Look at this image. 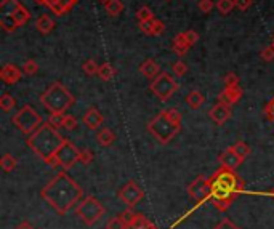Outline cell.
Wrapping results in <instances>:
<instances>
[{
    "instance_id": "cell-33",
    "label": "cell",
    "mask_w": 274,
    "mask_h": 229,
    "mask_svg": "<svg viewBox=\"0 0 274 229\" xmlns=\"http://www.w3.org/2000/svg\"><path fill=\"white\" fill-rule=\"evenodd\" d=\"M37 71H39V64L35 60H26L24 64H23V73L26 76H34V74H37Z\"/></svg>"
},
{
    "instance_id": "cell-6",
    "label": "cell",
    "mask_w": 274,
    "mask_h": 229,
    "mask_svg": "<svg viewBox=\"0 0 274 229\" xmlns=\"http://www.w3.org/2000/svg\"><path fill=\"white\" fill-rule=\"evenodd\" d=\"M11 122L21 133L32 135L42 125V116L32 106L26 104L11 117Z\"/></svg>"
},
{
    "instance_id": "cell-44",
    "label": "cell",
    "mask_w": 274,
    "mask_h": 229,
    "mask_svg": "<svg viewBox=\"0 0 274 229\" xmlns=\"http://www.w3.org/2000/svg\"><path fill=\"white\" fill-rule=\"evenodd\" d=\"M183 34H184V39L187 40V44H189L191 47H192L194 44H196L197 39H199V34H197L196 31H192V29H189V31H184Z\"/></svg>"
},
{
    "instance_id": "cell-34",
    "label": "cell",
    "mask_w": 274,
    "mask_h": 229,
    "mask_svg": "<svg viewBox=\"0 0 274 229\" xmlns=\"http://www.w3.org/2000/svg\"><path fill=\"white\" fill-rule=\"evenodd\" d=\"M84 73L87 76H98V71H99V64H96V61H93V60H89V61H85L84 63Z\"/></svg>"
},
{
    "instance_id": "cell-3",
    "label": "cell",
    "mask_w": 274,
    "mask_h": 229,
    "mask_svg": "<svg viewBox=\"0 0 274 229\" xmlns=\"http://www.w3.org/2000/svg\"><path fill=\"white\" fill-rule=\"evenodd\" d=\"M64 141H66V138H63L53 125L42 124L32 135H29L27 146L39 159L53 165L56 153L60 151Z\"/></svg>"
},
{
    "instance_id": "cell-15",
    "label": "cell",
    "mask_w": 274,
    "mask_h": 229,
    "mask_svg": "<svg viewBox=\"0 0 274 229\" xmlns=\"http://www.w3.org/2000/svg\"><path fill=\"white\" fill-rule=\"evenodd\" d=\"M23 71H21L19 68H16L14 64H5V66L2 68V71H0V78L6 83V85H13L21 80V77H23Z\"/></svg>"
},
{
    "instance_id": "cell-48",
    "label": "cell",
    "mask_w": 274,
    "mask_h": 229,
    "mask_svg": "<svg viewBox=\"0 0 274 229\" xmlns=\"http://www.w3.org/2000/svg\"><path fill=\"white\" fill-rule=\"evenodd\" d=\"M262 58L265 61H273L274 60V45L273 44L263 50V52H262Z\"/></svg>"
},
{
    "instance_id": "cell-17",
    "label": "cell",
    "mask_w": 274,
    "mask_h": 229,
    "mask_svg": "<svg viewBox=\"0 0 274 229\" xmlns=\"http://www.w3.org/2000/svg\"><path fill=\"white\" fill-rule=\"evenodd\" d=\"M104 122V117L101 116V112L96 109V107H90L89 111L85 112L84 116V124L87 128H90V130H96Z\"/></svg>"
},
{
    "instance_id": "cell-25",
    "label": "cell",
    "mask_w": 274,
    "mask_h": 229,
    "mask_svg": "<svg viewBox=\"0 0 274 229\" xmlns=\"http://www.w3.org/2000/svg\"><path fill=\"white\" fill-rule=\"evenodd\" d=\"M104 10L109 16H119L124 11V3H122V0H109L104 3Z\"/></svg>"
},
{
    "instance_id": "cell-46",
    "label": "cell",
    "mask_w": 274,
    "mask_h": 229,
    "mask_svg": "<svg viewBox=\"0 0 274 229\" xmlns=\"http://www.w3.org/2000/svg\"><path fill=\"white\" fill-rule=\"evenodd\" d=\"M164 31H165L164 21H161V19H154V23H153V34H151V35H161Z\"/></svg>"
},
{
    "instance_id": "cell-32",
    "label": "cell",
    "mask_w": 274,
    "mask_h": 229,
    "mask_svg": "<svg viewBox=\"0 0 274 229\" xmlns=\"http://www.w3.org/2000/svg\"><path fill=\"white\" fill-rule=\"evenodd\" d=\"M136 19H138V23H141V21H149V19H156V18L149 6H141V8H138V11H136Z\"/></svg>"
},
{
    "instance_id": "cell-42",
    "label": "cell",
    "mask_w": 274,
    "mask_h": 229,
    "mask_svg": "<svg viewBox=\"0 0 274 229\" xmlns=\"http://www.w3.org/2000/svg\"><path fill=\"white\" fill-rule=\"evenodd\" d=\"M236 85H239V77H237L234 73L226 74V77H225V87H236Z\"/></svg>"
},
{
    "instance_id": "cell-23",
    "label": "cell",
    "mask_w": 274,
    "mask_h": 229,
    "mask_svg": "<svg viewBox=\"0 0 274 229\" xmlns=\"http://www.w3.org/2000/svg\"><path fill=\"white\" fill-rule=\"evenodd\" d=\"M96 141H98L99 146L107 148L115 141V135L109 130V128H101V130L96 133Z\"/></svg>"
},
{
    "instance_id": "cell-5",
    "label": "cell",
    "mask_w": 274,
    "mask_h": 229,
    "mask_svg": "<svg viewBox=\"0 0 274 229\" xmlns=\"http://www.w3.org/2000/svg\"><path fill=\"white\" fill-rule=\"evenodd\" d=\"M40 103L48 112H61L64 114L74 106L76 99L72 93L63 83L55 82L40 95Z\"/></svg>"
},
{
    "instance_id": "cell-40",
    "label": "cell",
    "mask_w": 274,
    "mask_h": 229,
    "mask_svg": "<svg viewBox=\"0 0 274 229\" xmlns=\"http://www.w3.org/2000/svg\"><path fill=\"white\" fill-rule=\"evenodd\" d=\"M263 112H265V117H266V119L271 120V122H274V98L270 99V101L265 104Z\"/></svg>"
},
{
    "instance_id": "cell-18",
    "label": "cell",
    "mask_w": 274,
    "mask_h": 229,
    "mask_svg": "<svg viewBox=\"0 0 274 229\" xmlns=\"http://www.w3.org/2000/svg\"><path fill=\"white\" fill-rule=\"evenodd\" d=\"M140 73L146 78H149V80H154L162 71H161V66H159L154 60H144L140 66Z\"/></svg>"
},
{
    "instance_id": "cell-26",
    "label": "cell",
    "mask_w": 274,
    "mask_h": 229,
    "mask_svg": "<svg viewBox=\"0 0 274 229\" xmlns=\"http://www.w3.org/2000/svg\"><path fill=\"white\" fill-rule=\"evenodd\" d=\"M114 76H115V69L112 68V64H109V63H103V64H101L99 71H98V77L101 78V80L107 82V80H111Z\"/></svg>"
},
{
    "instance_id": "cell-9",
    "label": "cell",
    "mask_w": 274,
    "mask_h": 229,
    "mask_svg": "<svg viewBox=\"0 0 274 229\" xmlns=\"http://www.w3.org/2000/svg\"><path fill=\"white\" fill-rule=\"evenodd\" d=\"M77 162H81V149H79L72 141L66 140L64 145L60 148V151L56 153L53 165L63 167L64 170H69L71 167H74Z\"/></svg>"
},
{
    "instance_id": "cell-10",
    "label": "cell",
    "mask_w": 274,
    "mask_h": 229,
    "mask_svg": "<svg viewBox=\"0 0 274 229\" xmlns=\"http://www.w3.org/2000/svg\"><path fill=\"white\" fill-rule=\"evenodd\" d=\"M19 5L21 3L18 0H2V3H0V26L3 27V31L13 32L19 27L16 19H14V13H16Z\"/></svg>"
},
{
    "instance_id": "cell-30",
    "label": "cell",
    "mask_w": 274,
    "mask_h": 229,
    "mask_svg": "<svg viewBox=\"0 0 274 229\" xmlns=\"http://www.w3.org/2000/svg\"><path fill=\"white\" fill-rule=\"evenodd\" d=\"M14 106H16V99H14L10 93H5V95H2V98H0V107H2V111L10 112Z\"/></svg>"
},
{
    "instance_id": "cell-14",
    "label": "cell",
    "mask_w": 274,
    "mask_h": 229,
    "mask_svg": "<svg viewBox=\"0 0 274 229\" xmlns=\"http://www.w3.org/2000/svg\"><path fill=\"white\" fill-rule=\"evenodd\" d=\"M242 95H244V90L239 87V85H236V87H225V90H223L218 96V103L233 106L239 101Z\"/></svg>"
},
{
    "instance_id": "cell-7",
    "label": "cell",
    "mask_w": 274,
    "mask_h": 229,
    "mask_svg": "<svg viewBox=\"0 0 274 229\" xmlns=\"http://www.w3.org/2000/svg\"><path fill=\"white\" fill-rule=\"evenodd\" d=\"M104 213H106V209L103 207V204L93 196L84 197L76 207V215L87 226H93L99 218H103Z\"/></svg>"
},
{
    "instance_id": "cell-24",
    "label": "cell",
    "mask_w": 274,
    "mask_h": 229,
    "mask_svg": "<svg viewBox=\"0 0 274 229\" xmlns=\"http://www.w3.org/2000/svg\"><path fill=\"white\" fill-rule=\"evenodd\" d=\"M74 5H77V0H60V2H58L55 6H52L50 10H52L56 16H63L64 13L71 11Z\"/></svg>"
},
{
    "instance_id": "cell-28",
    "label": "cell",
    "mask_w": 274,
    "mask_h": 229,
    "mask_svg": "<svg viewBox=\"0 0 274 229\" xmlns=\"http://www.w3.org/2000/svg\"><path fill=\"white\" fill-rule=\"evenodd\" d=\"M14 19H16L18 26H24L29 19H31V13H29V10L26 8L24 5H19L16 13H14Z\"/></svg>"
},
{
    "instance_id": "cell-31",
    "label": "cell",
    "mask_w": 274,
    "mask_h": 229,
    "mask_svg": "<svg viewBox=\"0 0 274 229\" xmlns=\"http://www.w3.org/2000/svg\"><path fill=\"white\" fill-rule=\"evenodd\" d=\"M234 6V0H218V3H216V8L221 15H229Z\"/></svg>"
},
{
    "instance_id": "cell-54",
    "label": "cell",
    "mask_w": 274,
    "mask_h": 229,
    "mask_svg": "<svg viewBox=\"0 0 274 229\" xmlns=\"http://www.w3.org/2000/svg\"><path fill=\"white\" fill-rule=\"evenodd\" d=\"M167 2H170V0H167Z\"/></svg>"
},
{
    "instance_id": "cell-16",
    "label": "cell",
    "mask_w": 274,
    "mask_h": 229,
    "mask_svg": "<svg viewBox=\"0 0 274 229\" xmlns=\"http://www.w3.org/2000/svg\"><path fill=\"white\" fill-rule=\"evenodd\" d=\"M218 160H220L221 167H226V168H231V170H236L237 167H241V163L244 162V159H241V157L237 155L231 148H228L225 153L220 154Z\"/></svg>"
},
{
    "instance_id": "cell-11",
    "label": "cell",
    "mask_w": 274,
    "mask_h": 229,
    "mask_svg": "<svg viewBox=\"0 0 274 229\" xmlns=\"http://www.w3.org/2000/svg\"><path fill=\"white\" fill-rule=\"evenodd\" d=\"M187 194L192 200H196L197 204L204 202V200L212 197V184L210 180L205 178L204 175H199L196 180H192V183L187 186Z\"/></svg>"
},
{
    "instance_id": "cell-37",
    "label": "cell",
    "mask_w": 274,
    "mask_h": 229,
    "mask_svg": "<svg viewBox=\"0 0 274 229\" xmlns=\"http://www.w3.org/2000/svg\"><path fill=\"white\" fill-rule=\"evenodd\" d=\"M172 71L177 77H183L187 73V66H186V63H183V61H177V63L172 64Z\"/></svg>"
},
{
    "instance_id": "cell-13",
    "label": "cell",
    "mask_w": 274,
    "mask_h": 229,
    "mask_svg": "<svg viewBox=\"0 0 274 229\" xmlns=\"http://www.w3.org/2000/svg\"><path fill=\"white\" fill-rule=\"evenodd\" d=\"M208 116H210V119L216 125L226 124V120L231 117V106L223 104V103H216L212 109L208 111Z\"/></svg>"
},
{
    "instance_id": "cell-43",
    "label": "cell",
    "mask_w": 274,
    "mask_h": 229,
    "mask_svg": "<svg viewBox=\"0 0 274 229\" xmlns=\"http://www.w3.org/2000/svg\"><path fill=\"white\" fill-rule=\"evenodd\" d=\"M213 229H241L239 226H237L236 223H233V221H231V220H223V221H220V223L218 225H216Z\"/></svg>"
},
{
    "instance_id": "cell-27",
    "label": "cell",
    "mask_w": 274,
    "mask_h": 229,
    "mask_svg": "<svg viewBox=\"0 0 274 229\" xmlns=\"http://www.w3.org/2000/svg\"><path fill=\"white\" fill-rule=\"evenodd\" d=\"M0 165H2L3 171H6V173H10V171H13L14 168L18 167V160L14 159V157L11 154H3L2 159H0Z\"/></svg>"
},
{
    "instance_id": "cell-1",
    "label": "cell",
    "mask_w": 274,
    "mask_h": 229,
    "mask_svg": "<svg viewBox=\"0 0 274 229\" xmlns=\"http://www.w3.org/2000/svg\"><path fill=\"white\" fill-rule=\"evenodd\" d=\"M40 196L58 213L64 215L74 209L84 199V191L81 184L76 180H72L66 171H61V173L55 175L52 180L43 186Z\"/></svg>"
},
{
    "instance_id": "cell-2",
    "label": "cell",
    "mask_w": 274,
    "mask_h": 229,
    "mask_svg": "<svg viewBox=\"0 0 274 229\" xmlns=\"http://www.w3.org/2000/svg\"><path fill=\"white\" fill-rule=\"evenodd\" d=\"M212 184V202L216 210L226 212L231 204L234 202L239 191L244 189V183L234 170L220 167L215 173L208 178Z\"/></svg>"
},
{
    "instance_id": "cell-21",
    "label": "cell",
    "mask_w": 274,
    "mask_h": 229,
    "mask_svg": "<svg viewBox=\"0 0 274 229\" xmlns=\"http://www.w3.org/2000/svg\"><path fill=\"white\" fill-rule=\"evenodd\" d=\"M53 27H55V21L48 15H42V16H39L37 19H35V29L43 35L52 32Z\"/></svg>"
},
{
    "instance_id": "cell-38",
    "label": "cell",
    "mask_w": 274,
    "mask_h": 229,
    "mask_svg": "<svg viewBox=\"0 0 274 229\" xmlns=\"http://www.w3.org/2000/svg\"><path fill=\"white\" fill-rule=\"evenodd\" d=\"M77 127H79V122H77V119L74 116H66V117H64V122H63L64 130L72 132V130H76Z\"/></svg>"
},
{
    "instance_id": "cell-12",
    "label": "cell",
    "mask_w": 274,
    "mask_h": 229,
    "mask_svg": "<svg viewBox=\"0 0 274 229\" xmlns=\"http://www.w3.org/2000/svg\"><path fill=\"white\" fill-rule=\"evenodd\" d=\"M117 197L124 202L125 205H128L130 209L135 207L136 204H140L143 197H144V191L141 186H138L135 180H130L124 188H122L119 192H117Z\"/></svg>"
},
{
    "instance_id": "cell-53",
    "label": "cell",
    "mask_w": 274,
    "mask_h": 229,
    "mask_svg": "<svg viewBox=\"0 0 274 229\" xmlns=\"http://www.w3.org/2000/svg\"><path fill=\"white\" fill-rule=\"evenodd\" d=\"M273 45H274V35H273Z\"/></svg>"
},
{
    "instance_id": "cell-47",
    "label": "cell",
    "mask_w": 274,
    "mask_h": 229,
    "mask_svg": "<svg viewBox=\"0 0 274 229\" xmlns=\"http://www.w3.org/2000/svg\"><path fill=\"white\" fill-rule=\"evenodd\" d=\"M252 3H254V0H234V5H236V8H239L241 11H245V10H249Z\"/></svg>"
},
{
    "instance_id": "cell-45",
    "label": "cell",
    "mask_w": 274,
    "mask_h": 229,
    "mask_svg": "<svg viewBox=\"0 0 274 229\" xmlns=\"http://www.w3.org/2000/svg\"><path fill=\"white\" fill-rule=\"evenodd\" d=\"M81 162L89 165L90 162H93V153L90 149H81Z\"/></svg>"
},
{
    "instance_id": "cell-20",
    "label": "cell",
    "mask_w": 274,
    "mask_h": 229,
    "mask_svg": "<svg viewBox=\"0 0 274 229\" xmlns=\"http://www.w3.org/2000/svg\"><path fill=\"white\" fill-rule=\"evenodd\" d=\"M191 45L187 44V40L184 39V34H178L175 39H173V44H172V50L173 53L178 55V56H184L187 55V52H189Z\"/></svg>"
},
{
    "instance_id": "cell-29",
    "label": "cell",
    "mask_w": 274,
    "mask_h": 229,
    "mask_svg": "<svg viewBox=\"0 0 274 229\" xmlns=\"http://www.w3.org/2000/svg\"><path fill=\"white\" fill-rule=\"evenodd\" d=\"M231 149L241 157V159H247V155L250 154V146L247 145V143H244V141H237L236 145L231 146Z\"/></svg>"
},
{
    "instance_id": "cell-22",
    "label": "cell",
    "mask_w": 274,
    "mask_h": 229,
    "mask_svg": "<svg viewBox=\"0 0 274 229\" xmlns=\"http://www.w3.org/2000/svg\"><path fill=\"white\" fill-rule=\"evenodd\" d=\"M205 103V98H204V95H202L200 91H197V90H192V91H189L187 93V96H186V104L189 106V109H192V111H196V109H199V107Z\"/></svg>"
},
{
    "instance_id": "cell-8",
    "label": "cell",
    "mask_w": 274,
    "mask_h": 229,
    "mask_svg": "<svg viewBox=\"0 0 274 229\" xmlns=\"http://www.w3.org/2000/svg\"><path fill=\"white\" fill-rule=\"evenodd\" d=\"M149 90L154 93V95L161 99V101H167L170 99L173 95L177 93L178 90V83L175 82V78H173L169 73H161L159 74L153 82L149 85Z\"/></svg>"
},
{
    "instance_id": "cell-4",
    "label": "cell",
    "mask_w": 274,
    "mask_h": 229,
    "mask_svg": "<svg viewBox=\"0 0 274 229\" xmlns=\"http://www.w3.org/2000/svg\"><path fill=\"white\" fill-rule=\"evenodd\" d=\"M180 130H182V114L173 107L161 111L148 124V132L151 133V137L161 145H169L180 133Z\"/></svg>"
},
{
    "instance_id": "cell-51",
    "label": "cell",
    "mask_w": 274,
    "mask_h": 229,
    "mask_svg": "<svg viewBox=\"0 0 274 229\" xmlns=\"http://www.w3.org/2000/svg\"><path fill=\"white\" fill-rule=\"evenodd\" d=\"M98 2H101V3H103V5H104L106 2H109V0H98Z\"/></svg>"
},
{
    "instance_id": "cell-41",
    "label": "cell",
    "mask_w": 274,
    "mask_h": 229,
    "mask_svg": "<svg viewBox=\"0 0 274 229\" xmlns=\"http://www.w3.org/2000/svg\"><path fill=\"white\" fill-rule=\"evenodd\" d=\"M153 23H154V19H149V21H141V23H138L140 31H141L143 34H148V35H151V34H153Z\"/></svg>"
},
{
    "instance_id": "cell-50",
    "label": "cell",
    "mask_w": 274,
    "mask_h": 229,
    "mask_svg": "<svg viewBox=\"0 0 274 229\" xmlns=\"http://www.w3.org/2000/svg\"><path fill=\"white\" fill-rule=\"evenodd\" d=\"M14 229H34V226L31 225V221L23 220V221H21V223H18V226L14 228Z\"/></svg>"
},
{
    "instance_id": "cell-52",
    "label": "cell",
    "mask_w": 274,
    "mask_h": 229,
    "mask_svg": "<svg viewBox=\"0 0 274 229\" xmlns=\"http://www.w3.org/2000/svg\"><path fill=\"white\" fill-rule=\"evenodd\" d=\"M270 194H271V197H274V188L271 189V192H270Z\"/></svg>"
},
{
    "instance_id": "cell-49",
    "label": "cell",
    "mask_w": 274,
    "mask_h": 229,
    "mask_svg": "<svg viewBox=\"0 0 274 229\" xmlns=\"http://www.w3.org/2000/svg\"><path fill=\"white\" fill-rule=\"evenodd\" d=\"M37 3H40V5H45V6H48V8H52V6H55L60 0H35Z\"/></svg>"
},
{
    "instance_id": "cell-39",
    "label": "cell",
    "mask_w": 274,
    "mask_h": 229,
    "mask_svg": "<svg viewBox=\"0 0 274 229\" xmlns=\"http://www.w3.org/2000/svg\"><path fill=\"white\" fill-rule=\"evenodd\" d=\"M215 3H213V0H199V3H197V8L202 11V13H210L213 8H215Z\"/></svg>"
},
{
    "instance_id": "cell-36",
    "label": "cell",
    "mask_w": 274,
    "mask_h": 229,
    "mask_svg": "<svg viewBox=\"0 0 274 229\" xmlns=\"http://www.w3.org/2000/svg\"><path fill=\"white\" fill-rule=\"evenodd\" d=\"M106 229H127V225L120 217H114L106 223Z\"/></svg>"
},
{
    "instance_id": "cell-19",
    "label": "cell",
    "mask_w": 274,
    "mask_h": 229,
    "mask_svg": "<svg viewBox=\"0 0 274 229\" xmlns=\"http://www.w3.org/2000/svg\"><path fill=\"white\" fill-rule=\"evenodd\" d=\"M127 229H157V226L154 223H151V221L144 217V215L135 213V217L128 223Z\"/></svg>"
},
{
    "instance_id": "cell-35",
    "label": "cell",
    "mask_w": 274,
    "mask_h": 229,
    "mask_svg": "<svg viewBox=\"0 0 274 229\" xmlns=\"http://www.w3.org/2000/svg\"><path fill=\"white\" fill-rule=\"evenodd\" d=\"M64 114L61 112H50V117H48V124L53 125L55 128H61L63 127V122H64Z\"/></svg>"
}]
</instances>
